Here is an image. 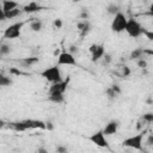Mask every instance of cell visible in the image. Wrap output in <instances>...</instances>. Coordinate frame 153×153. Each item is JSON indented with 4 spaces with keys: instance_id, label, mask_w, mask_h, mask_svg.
<instances>
[{
    "instance_id": "6da1fadb",
    "label": "cell",
    "mask_w": 153,
    "mask_h": 153,
    "mask_svg": "<svg viewBox=\"0 0 153 153\" xmlns=\"http://www.w3.org/2000/svg\"><path fill=\"white\" fill-rule=\"evenodd\" d=\"M41 76H43L45 80H48L49 82L54 84V82H59V81H62V75H61V71L57 66H51V67H48L45 68L44 71H42L41 73Z\"/></svg>"
},
{
    "instance_id": "7a4b0ae2",
    "label": "cell",
    "mask_w": 153,
    "mask_h": 153,
    "mask_svg": "<svg viewBox=\"0 0 153 153\" xmlns=\"http://www.w3.org/2000/svg\"><path fill=\"white\" fill-rule=\"evenodd\" d=\"M127 22H128V19L126 18V16L122 12H118L117 14L114 16V19H112V23H111V30L114 32H117V33H120L122 31H126Z\"/></svg>"
},
{
    "instance_id": "3957f363",
    "label": "cell",
    "mask_w": 153,
    "mask_h": 153,
    "mask_svg": "<svg viewBox=\"0 0 153 153\" xmlns=\"http://www.w3.org/2000/svg\"><path fill=\"white\" fill-rule=\"evenodd\" d=\"M143 135L145 133H140V134H136V135H133L130 137H127L123 140L122 145L124 147H129V148H134V149H139L141 151L142 149V139H143Z\"/></svg>"
},
{
    "instance_id": "277c9868",
    "label": "cell",
    "mask_w": 153,
    "mask_h": 153,
    "mask_svg": "<svg viewBox=\"0 0 153 153\" xmlns=\"http://www.w3.org/2000/svg\"><path fill=\"white\" fill-rule=\"evenodd\" d=\"M142 30H143V27L141 26V24L137 20H135V19H128L127 26H126V31H127V33L130 37L136 38V37L141 36L142 35Z\"/></svg>"
},
{
    "instance_id": "5b68a950",
    "label": "cell",
    "mask_w": 153,
    "mask_h": 153,
    "mask_svg": "<svg viewBox=\"0 0 153 153\" xmlns=\"http://www.w3.org/2000/svg\"><path fill=\"white\" fill-rule=\"evenodd\" d=\"M24 25V22H19V23H14L12 25H10L5 31H4V37L8 38V39H13V38H18L20 36V31L22 27Z\"/></svg>"
},
{
    "instance_id": "8992f818",
    "label": "cell",
    "mask_w": 153,
    "mask_h": 153,
    "mask_svg": "<svg viewBox=\"0 0 153 153\" xmlns=\"http://www.w3.org/2000/svg\"><path fill=\"white\" fill-rule=\"evenodd\" d=\"M105 136H106V135L104 134L103 130H98V131L93 133L91 136H88V140H90L92 143H94L96 146H98V147L106 148V147H109V143H108V140H106Z\"/></svg>"
},
{
    "instance_id": "52a82bcc",
    "label": "cell",
    "mask_w": 153,
    "mask_h": 153,
    "mask_svg": "<svg viewBox=\"0 0 153 153\" xmlns=\"http://www.w3.org/2000/svg\"><path fill=\"white\" fill-rule=\"evenodd\" d=\"M57 65H60V66H75L76 60H75L74 55L71 54L69 51H62L57 56Z\"/></svg>"
},
{
    "instance_id": "ba28073f",
    "label": "cell",
    "mask_w": 153,
    "mask_h": 153,
    "mask_svg": "<svg viewBox=\"0 0 153 153\" xmlns=\"http://www.w3.org/2000/svg\"><path fill=\"white\" fill-rule=\"evenodd\" d=\"M68 80H69V79L67 78V80H62V81L51 84V86L49 87L48 93H53V92H61V93H65L66 90H67V86H68Z\"/></svg>"
},
{
    "instance_id": "9c48e42d",
    "label": "cell",
    "mask_w": 153,
    "mask_h": 153,
    "mask_svg": "<svg viewBox=\"0 0 153 153\" xmlns=\"http://www.w3.org/2000/svg\"><path fill=\"white\" fill-rule=\"evenodd\" d=\"M23 122L27 129H47V123L41 120H24Z\"/></svg>"
},
{
    "instance_id": "30bf717a",
    "label": "cell",
    "mask_w": 153,
    "mask_h": 153,
    "mask_svg": "<svg viewBox=\"0 0 153 153\" xmlns=\"http://www.w3.org/2000/svg\"><path fill=\"white\" fill-rule=\"evenodd\" d=\"M118 126H120V124H118L117 121H110V122L106 123V126L104 127L103 131H104V134H105L106 136H109V135H114V134L117 133Z\"/></svg>"
},
{
    "instance_id": "8fae6325",
    "label": "cell",
    "mask_w": 153,
    "mask_h": 153,
    "mask_svg": "<svg viewBox=\"0 0 153 153\" xmlns=\"http://www.w3.org/2000/svg\"><path fill=\"white\" fill-rule=\"evenodd\" d=\"M104 54H105V48H104V45H103V44H98L97 49H96L93 53H91V61H92V62H97L98 60H100V59L104 56Z\"/></svg>"
},
{
    "instance_id": "7c38bea8",
    "label": "cell",
    "mask_w": 153,
    "mask_h": 153,
    "mask_svg": "<svg viewBox=\"0 0 153 153\" xmlns=\"http://www.w3.org/2000/svg\"><path fill=\"white\" fill-rule=\"evenodd\" d=\"M48 100L55 104H61L65 100V93L61 92H53V93H48Z\"/></svg>"
},
{
    "instance_id": "4fadbf2b",
    "label": "cell",
    "mask_w": 153,
    "mask_h": 153,
    "mask_svg": "<svg viewBox=\"0 0 153 153\" xmlns=\"http://www.w3.org/2000/svg\"><path fill=\"white\" fill-rule=\"evenodd\" d=\"M43 7L39 5V4H37L36 1H31V2H29L27 5H25L24 7H23V12H25V13H33V12H37V11H41Z\"/></svg>"
},
{
    "instance_id": "5bb4252c",
    "label": "cell",
    "mask_w": 153,
    "mask_h": 153,
    "mask_svg": "<svg viewBox=\"0 0 153 153\" xmlns=\"http://www.w3.org/2000/svg\"><path fill=\"white\" fill-rule=\"evenodd\" d=\"M76 27L80 30V32H81V36H85V35H87L88 32H90V30H91V24H90V22L88 20H81V22H79L78 24H76Z\"/></svg>"
},
{
    "instance_id": "9a60e30c",
    "label": "cell",
    "mask_w": 153,
    "mask_h": 153,
    "mask_svg": "<svg viewBox=\"0 0 153 153\" xmlns=\"http://www.w3.org/2000/svg\"><path fill=\"white\" fill-rule=\"evenodd\" d=\"M7 124H8V127H10L12 130H14V131H25V130H27V128L25 127V124H24L23 121H18V122H8Z\"/></svg>"
},
{
    "instance_id": "2e32d148",
    "label": "cell",
    "mask_w": 153,
    "mask_h": 153,
    "mask_svg": "<svg viewBox=\"0 0 153 153\" xmlns=\"http://www.w3.org/2000/svg\"><path fill=\"white\" fill-rule=\"evenodd\" d=\"M43 27V23L42 20L37 19V18H32V20H30V29L35 32H39Z\"/></svg>"
},
{
    "instance_id": "e0dca14e",
    "label": "cell",
    "mask_w": 153,
    "mask_h": 153,
    "mask_svg": "<svg viewBox=\"0 0 153 153\" xmlns=\"http://www.w3.org/2000/svg\"><path fill=\"white\" fill-rule=\"evenodd\" d=\"M17 7H18V2H16L13 0H2V11L4 12H8Z\"/></svg>"
},
{
    "instance_id": "ac0fdd59",
    "label": "cell",
    "mask_w": 153,
    "mask_h": 153,
    "mask_svg": "<svg viewBox=\"0 0 153 153\" xmlns=\"http://www.w3.org/2000/svg\"><path fill=\"white\" fill-rule=\"evenodd\" d=\"M22 12H23V10H19V8L17 7V8H13V10H11V11H8V12H5V16H6V19H12V18L18 17Z\"/></svg>"
},
{
    "instance_id": "d6986e66",
    "label": "cell",
    "mask_w": 153,
    "mask_h": 153,
    "mask_svg": "<svg viewBox=\"0 0 153 153\" xmlns=\"http://www.w3.org/2000/svg\"><path fill=\"white\" fill-rule=\"evenodd\" d=\"M143 55H145L143 49H142V48H137V49H135V50H133V51H131V54H130V59L139 60V59H142V57H143Z\"/></svg>"
},
{
    "instance_id": "ffe728a7",
    "label": "cell",
    "mask_w": 153,
    "mask_h": 153,
    "mask_svg": "<svg viewBox=\"0 0 153 153\" xmlns=\"http://www.w3.org/2000/svg\"><path fill=\"white\" fill-rule=\"evenodd\" d=\"M106 12H108L109 14L115 16V14H117V13L120 12V7H118L116 4H110V5H108V7H106Z\"/></svg>"
},
{
    "instance_id": "44dd1931",
    "label": "cell",
    "mask_w": 153,
    "mask_h": 153,
    "mask_svg": "<svg viewBox=\"0 0 153 153\" xmlns=\"http://www.w3.org/2000/svg\"><path fill=\"white\" fill-rule=\"evenodd\" d=\"M105 96H106L110 100H114V99H116V98H117L118 93H116V92L112 90V87L110 86V87H108V88L105 90Z\"/></svg>"
},
{
    "instance_id": "7402d4cb",
    "label": "cell",
    "mask_w": 153,
    "mask_h": 153,
    "mask_svg": "<svg viewBox=\"0 0 153 153\" xmlns=\"http://www.w3.org/2000/svg\"><path fill=\"white\" fill-rule=\"evenodd\" d=\"M12 84V79L10 76H6L4 74L0 75V85L1 86H10Z\"/></svg>"
},
{
    "instance_id": "603a6c76",
    "label": "cell",
    "mask_w": 153,
    "mask_h": 153,
    "mask_svg": "<svg viewBox=\"0 0 153 153\" xmlns=\"http://www.w3.org/2000/svg\"><path fill=\"white\" fill-rule=\"evenodd\" d=\"M10 53H11V47H10L8 44L2 43L1 47H0V54H1L2 56H5V55H8Z\"/></svg>"
},
{
    "instance_id": "cb8c5ba5",
    "label": "cell",
    "mask_w": 153,
    "mask_h": 153,
    "mask_svg": "<svg viewBox=\"0 0 153 153\" xmlns=\"http://www.w3.org/2000/svg\"><path fill=\"white\" fill-rule=\"evenodd\" d=\"M37 61H38V57H25L20 60V62H23L25 66H30L31 63H35Z\"/></svg>"
},
{
    "instance_id": "d4e9b609",
    "label": "cell",
    "mask_w": 153,
    "mask_h": 153,
    "mask_svg": "<svg viewBox=\"0 0 153 153\" xmlns=\"http://www.w3.org/2000/svg\"><path fill=\"white\" fill-rule=\"evenodd\" d=\"M130 75V68L127 66V65H123L121 67V76L122 78H127Z\"/></svg>"
},
{
    "instance_id": "484cf974",
    "label": "cell",
    "mask_w": 153,
    "mask_h": 153,
    "mask_svg": "<svg viewBox=\"0 0 153 153\" xmlns=\"http://www.w3.org/2000/svg\"><path fill=\"white\" fill-rule=\"evenodd\" d=\"M141 118L146 122V123H153V112H146L141 116Z\"/></svg>"
},
{
    "instance_id": "4316f807",
    "label": "cell",
    "mask_w": 153,
    "mask_h": 153,
    "mask_svg": "<svg viewBox=\"0 0 153 153\" xmlns=\"http://www.w3.org/2000/svg\"><path fill=\"white\" fill-rule=\"evenodd\" d=\"M102 59H103V65H109V63L111 62V60H112L111 55H110V54H108V53H105V54H104V56H103Z\"/></svg>"
},
{
    "instance_id": "83f0119b",
    "label": "cell",
    "mask_w": 153,
    "mask_h": 153,
    "mask_svg": "<svg viewBox=\"0 0 153 153\" xmlns=\"http://www.w3.org/2000/svg\"><path fill=\"white\" fill-rule=\"evenodd\" d=\"M142 35H145V36H146V38H148L149 41H153V31L146 30V29L143 27V30H142Z\"/></svg>"
},
{
    "instance_id": "f1b7e54d",
    "label": "cell",
    "mask_w": 153,
    "mask_h": 153,
    "mask_svg": "<svg viewBox=\"0 0 153 153\" xmlns=\"http://www.w3.org/2000/svg\"><path fill=\"white\" fill-rule=\"evenodd\" d=\"M136 63H137V66H139L140 68H142V69L147 68V61H146V60H143V57H142V59H139Z\"/></svg>"
},
{
    "instance_id": "f546056e",
    "label": "cell",
    "mask_w": 153,
    "mask_h": 153,
    "mask_svg": "<svg viewBox=\"0 0 153 153\" xmlns=\"http://www.w3.org/2000/svg\"><path fill=\"white\" fill-rule=\"evenodd\" d=\"M88 17H90L88 11H87L86 8H82V10H81V13H80V18H81V19H84V20H87V19H88Z\"/></svg>"
},
{
    "instance_id": "4dcf8cb0",
    "label": "cell",
    "mask_w": 153,
    "mask_h": 153,
    "mask_svg": "<svg viewBox=\"0 0 153 153\" xmlns=\"http://www.w3.org/2000/svg\"><path fill=\"white\" fill-rule=\"evenodd\" d=\"M54 26H55L56 29H61V27H62V20H61L60 18L55 19V20H54Z\"/></svg>"
},
{
    "instance_id": "1f68e13d",
    "label": "cell",
    "mask_w": 153,
    "mask_h": 153,
    "mask_svg": "<svg viewBox=\"0 0 153 153\" xmlns=\"http://www.w3.org/2000/svg\"><path fill=\"white\" fill-rule=\"evenodd\" d=\"M69 53H71V54H73V55L78 54V53H79L78 47H76V45H71V47H69Z\"/></svg>"
},
{
    "instance_id": "d6a6232c",
    "label": "cell",
    "mask_w": 153,
    "mask_h": 153,
    "mask_svg": "<svg viewBox=\"0 0 153 153\" xmlns=\"http://www.w3.org/2000/svg\"><path fill=\"white\" fill-rule=\"evenodd\" d=\"M111 87H112V90H114L116 93H118V94L121 93V88H120L118 85H115V84H114V85H111Z\"/></svg>"
},
{
    "instance_id": "836d02e7",
    "label": "cell",
    "mask_w": 153,
    "mask_h": 153,
    "mask_svg": "<svg viewBox=\"0 0 153 153\" xmlns=\"http://www.w3.org/2000/svg\"><path fill=\"white\" fill-rule=\"evenodd\" d=\"M56 151L60 152V153H66V152H67V148L63 147V146H59V147L56 148Z\"/></svg>"
},
{
    "instance_id": "e575fe53",
    "label": "cell",
    "mask_w": 153,
    "mask_h": 153,
    "mask_svg": "<svg viewBox=\"0 0 153 153\" xmlns=\"http://www.w3.org/2000/svg\"><path fill=\"white\" fill-rule=\"evenodd\" d=\"M147 145L148 146H153V134H151L147 139Z\"/></svg>"
},
{
    "instance_id": "d590c367",
    "label": "cell",
    "mask_w": 153,
    "mask_h": 153,
    "mask_svg": "<svg viewBox=\"0 0 153 153\" xmlns=\"http://www.w3.org/2000/svg\"><path fill=\"white\" fill-rule=\"evenodd\" d=\"M45 123H47V129H48V130H53V129H54V124H53V122L48 121V122H45Z\"/></svg>"
},
{
    "instance_id": "8d00e7d4",
    "label": "cell",
    "mask_w": 153,
    "mask_h": 153,
    "mask_svg": "<svg viewBox=\"0 0 153 153\" xmlns=\"http://www.w3.org/2000/svg\"><path fill=\"white\" fill-rule=\"evenodd\" d=\"M97 47H98V44H91V45H90V48H88L90 53H93V51L97 49Z\"/></svg>"
},
{
    "instance_id": "74e56055",
    "label": "cell",
    "mask_w": 153,
    "mask_h": 153,
    "mask_svg": "<svg viewBox=\"0 0 153 153\" xmlns=\"http://www.w3.org/2000/svg\"><path fill=\"white\" fill-rule=\"evenodd\" d=\"M143 51H145L146 55H151V56H153V49H143Z\"/></svg>"
},
{
    "instance_id": "f35d334b",
    "label": "cell",
    "mask_w": 153,
    "mask_h": 153,
    "mask_svg": "<svg viewBox=\"0 0 153 153\" xmlns=\"http://www.w3.org/2000/svg\"><path fill=\"white\" fill-rule=\"evenodd\" d=\"M10 73H13V74H18V75H19V74H22V72H20V71H18V69H14V68H11V69H10Z\"/></svg>"
},
{
    "instance_id": "ab89813d",
    "label": "cell",
    "mask_w": 153,
    "mask_h": 153,
    "mask_svg": "<svg viewBox=\"0 0 153 153\" xmlns=\"http://www.w3.org/2000/svg\"><path fill=\"white\" fill-rule=\"evenodd\" d=\"M148 14L153 17V4H152V5L149 6V10H148Z\"/></svg>"
},
{
    "instance_id": "60d3db41",
    "label": "cell",
    "mask_w": 153,
    "mask_h": 153,
    "mask_svg": "<svg viewBox=\"0 0 153 153\" xmlns=\"http://www.w3.org/2000/svg\"><path fill=\"white\" fill-rule=\"evenodd\" d=\"M73 2H79V1H81V0H72Z\"/></svg>"
}]
</instances>
